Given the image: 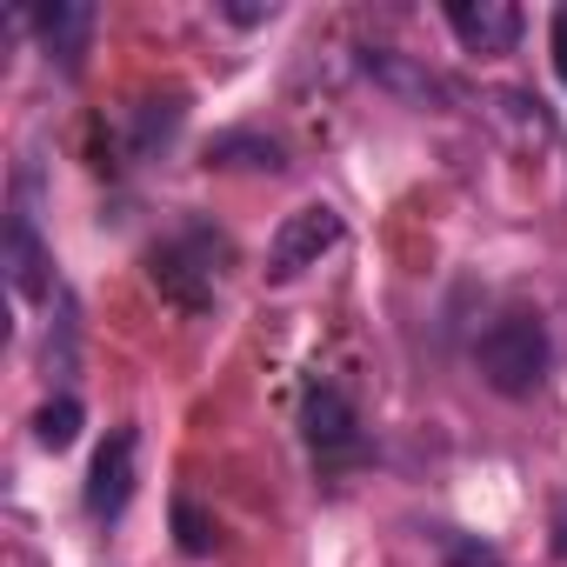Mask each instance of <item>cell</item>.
<instances>
[{
    "instance_id": "obj_11",
    "label": "cell",
    "mask_w": 567,
    "mask_h": 567,
    "mask_svg": "<svg viewBox=\"0 0 567 567\" xmlns=\"http://www.w3.org/2000/svg\"><path fill=\"white\" fill-rule=\"evenodd\" d=\"M34 434H41V447H54V454L74 447V441H81V401H74V394H54V401L34 414Z\"/></svg>"
},
{
    "instance_id": "obj_2",
    "label": "cell",
    "mask_w": 567,
    "mask_h": 567,
    "mask_svg": "<svg viewBox=\"0 0 567 567\" xmlns=\"http://www.w3.org/2000/svg\"><path fill=\"white\" fill-rule=\"evenodd\" d=\"M328 247H341V214H334L328 200L295 207L288 220L274 227V247H267V280H295V274H308Z\"/></svg>"
},
{
    "instance_id": "obj_5",
    "label": "cell",
    "mask_w": 567,
    "mask_h": 567,
    "mask_svg": "<svg viewBox=\"0 0 567 567\" xmlns=\"http://www.w3.org/2000/svg\"><path fill=\"white\" fill-rule=\"evenodd\" d=\"M447 28L461 34L467 54H514L520 8L514 0H447Z\"/></svg>"
},
{
    "instance_id": "obj_4",
    "label": "cell",
    "mask_w": 567,
    "mask_h": 567,
    "mask_svg": "<svg viewBox=\"0 0 567 567\" xmlns=\"http://www.w3.org/2000/svg\"><path fill=\"white\" fill-rule=\"evenodd\" d=\"M134 461H141V434L134 427H114L87 467V514L94 520H121V507L134 501Z\"/></svg>"
},
{
    "instance_id": "obj_1",
    "label": "cell",
    "mask_w": 567,
    "mask_h": 567,
    "mask_svg": "<svg viewBox=\"0 0 567 567\" xmlns=\"http://www.w3.org/2000/svg\"><path fill=\"white\" fill-rule=\"evenodd\" d=\"M474 368H481V381L494 388V394H507V401H527L540 381H547V328H540V315H501L481 341H474Z\"/></svg>"
},
{
    "instance_id": "obj_15",
    "label": "cell",
    "mask_w": 567,
    "mask_h": 567,
    "mask_svg": "<svg viewBox=\"0 0 567 567\" xmlns=\"http://www.w3.org/2000/svg\"><path fill=\"white\" fill-rule=\"evenodd\" d=\"M220 14H227V21H240V28H260V21H274V0H227Z\"/></svg>"
},
{
    "instance_id": "obj_10",
    "label": "cell",
    "mask_w": 567,
    "mask_h": 567,
    "mask_svg": "<svg viewBox=\"0 0 567 567\" xmlns=\"http://www.w3.org/2000/svg\"><path fill=\"white\" fill-rule=\"evenodd\" d=\"M207 167H247V174H280L288 167V147L260 127H227L207 141Z\"/></svg>"
},
{
    "instance_id": "obj_16",
    "label": "cell",
    "mask_w": 567,
    "mask_h": 567,
    "mask_svg": "<svg viewBox=\"0 0 567 567\" xmlns=\"http://www.w3.org/2000/svg\"><path fill=\"white\" fill-rule=\"evenodd\" d=\"M554 74L567 81V8L554 14Z\"/></svg>"
},
{
    "instance_id": "obj_14",
    "label": "cell",
    "mask_w": 567,
    "mask_h": 567,
    "mask_svg": "<svg viewBox=\"0 0 567 567\" xmlns=\"http://www.w3.org/2000/svg\"><path fill=\"white\" fill-rule=\"evenodd\" d=\"M174 540L187 547V554H214V520L200 514V501H174Z\"/></svg>"
},
{
    "instance_id": "obj_12",
    "label": "cell",
    "mask_w": 567,
    "mask_h": 567,
    "mask_svg": "<svg viewBox=\"0 0 567 567\" xmlns=\"http://www.w3.org/2000/svg\"><path fill=\"white\" fill-rule=\"evenodd\" d=\"M434 547H441V560H447V567H501V554H494L481 534H461V527H441V534H434Z\"/></svg>"
},
{
    "instance_id": "obj_8",
    "label": "cell",
    "mask_w": 567,
    "mask_h": 567,
    "mask_svg": "<svg viewBox=\"0 0 567 567\" xmlns=\"http://www.w3.org/2000/svg\"><path fill=\"white\" fill-rule=\"evenodd\" d=\"M0 267H8V280H14L21 301H48L54 295V274H48L54 260H48V247H41V234H34L28 214H14L8 234H0Z\"/></svg>"
},
{
    "instance_id": "obj_7",
    "label": "cell",
    "mask_w": 567,
    "mask_h": 567,
    "mask_svg": "<svg viewBox=\"0 0 567 567\" xmlns=\"http://www.w3.org/2000/svg\"><path fill=\"white\" fill-rule=\"evenodd\" d=\"M301 427H308V447L321 461H341V454L361 447V414H354V401L341 388H315L308 408H301Z\"/></svg>"
},
{
    "instance_id": "obj_3",
    "label": "cell",
    "mask_w": 567,
    "mask_h": 567,
    "mask_svg": "<svg viewBox=\"0 0 567 567\" xmlns=\"http://www.w3.org/2000/svg\"><path fill=\"white\" fill-rule=\"evenodd\" d=\"M361 74H368L381 94H394L401 107H421V114L454 101V87H447L421 54H401V48H368V54H361Z\"/></svg>"
},
{
    "instance_id": "obj_13",
    "label": "cell",
    "mask_w": 567,
    "mask_h": 567,
    "mask_svg": "<svg viewBox=\"0 0 567 567\" xmlns=\"http://www.w3.org/2000/svg\"><path fill=\"white\" fill-rule=\"evenodd\" d=\"M494 114L520 134V141H534V134H547V114H540V101L534 94H520V87H507V94H494Z\"/></svg>"
},
{
    "instance_id": "obj_6",
    "label": "cell",
    "mask_w": 567,
    "mask_h": 567,
    "mask_svg": "<svg viewBox=\"0 0 567 567\" xmlns=\"http://www.w3.org/2000/svg\"><path fill=\"white\" fill-rule=\"evenodd\" d=\"M94 8L87 0H48V8L34 14V34H41V48H48V61H61V74H81V61H87V41H94Z\"/></svg>"
},
{
    "instance_id": "obj_9",
    "label": "cell",
    "mask_w": 567,
    "mask_h": 567,
    "mask_svg": "<svg viewBox=\"0 0 567 567\" xmlns=\"http://www.w3.org/2000/svg\"><path fill=\"white\" fill-rule=\"evenodd\" d=\"M181 121H187V101H181V94H147V101H134V107H127V154H134V161L161 154V147L181 134Z\"/></svg>"
},
{
    "instance_id": "obj_17",
    "label": "cell",
    "mask_w": 567,
    "mask_h": 567,
    "mask_svg": "<svg viewBox=\"0 0 567 567\" xmlns=\"http://www.w3.org/2000/svg\"><path fill=\"white\" fill-rule=\"evenodd\" d=\"M554 554L567 560V494H560V507H554Z\"/></svg>"
}]
</instances>
